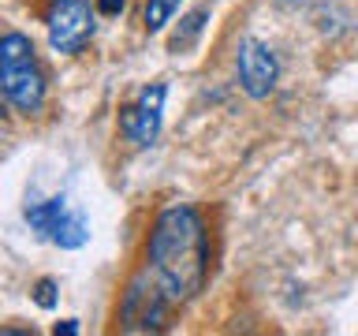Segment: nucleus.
<instances>
[{
    "instance_id": "nucleus-6",
    "label": "nucleus",
    "mask_w": 358,
    "mask_h": 336,
    "mask_svg": "<svg viewBox=\"0 0 358 336\" xmlns=\"http://www.w3.org/2000/svg\"><path fill=\"white\" fill-rule=\"evenodd\" d=\"M235 71H239V86L246 90V97L265 101L276 90L280 60H276V52L268 49L265 41L243 38L239 41V52H235Z\"/></svg>"
},
{
    "instance_id": "nucleus-9",
    "label": "nucleus",
    "mask_w": 358,
    "mask_h": 336,
    "mask_svg": "<svg viewBox=\"0 0 358 336\" xmlns=\"http://www.w3.org/2000/svg\"><path fill=\"white\" fill-rule=\"evenodd\" d=\"M34 299H38L41 310H52L56 307V280H49V276L38 280V295H34Z\"/></svg>"
},
{
    "instance_id": "nucleus-5",
    "label": "nucleus",
    "mask_w": 358,
    "mask_h": 336,
    "mask_svg": "<svg viewBox=\"0 0 358 336\" xmlns=\"http://www.w3.org/2000/svg\"><path fill=\"white\" fill-rule=\"evenodd\" d=\"M164 83H150L138 90L131 105L120 108V134L131 146H153L164 123Z\"/></svg>"
},
{
    "instance_id": "nucleus-11",
    "label": "nucleus",
    "mask_w": 358,
    "mask_h": 336,
    "mask_svg": "<svg viewBox=\"0 0 358 336\" xmlns=\"http://www.w3.org/2000/svg\"><path fill=\"white\" fill-rule=\"evenodd\" d=\"M52 332H56V336H60V332H64V336H75V332H78V321H75V318H71V321H56Z\"/></svg>"
},
{
    "instance_id": "nucleus-7",
    "label": "nucleus",
    "mask_w": 358,
    "mask_h": 336,
    "mask_svg": "<svg viewBox=\"0 0 358 336\" xmlns=\"http://www.w3.org/2000/svg\"><path fill=\"white\" fill-rule=\"evenodd\" d=\"M206 19H209V8H194V11H190V15L183 19V27H179V30L172 34L168 49H172V52H183V49H190V45H194V38L201 34V27H206Z\"/></svg>"
},
{
    "instance_id": "nucleus-4",
    "label": "nucleus",
    "mask_w": 358,
    "mask_h": 336,
    "mask_svg": "<svg viewBox=\"0 0 358 336\" xmlns=\"http://www.w3.org/2000/svg\"><path fill=\"white\" fill-rule=\"evenodd\" d=\"M45 27H49V45L52 49L71 56L94 38L97 11H94L90 0H52L49 15H45Z\"/></svg>"
},
{
    "instance_id": "nucleus-2",
    "label": "nucleus",
    "mask_w": 358,
    "mask_h": 336,
    "mask_svg": "<svg viewBox=\"0 0 358 336\" xmlns=\"http://www.w3.org/2000/svg\"><path fill=\"white\" fill-rule=\"evenodd\" d=\"M0 90L11 108H19L22 116H34L45 105V75L41 64L34 56V45L27 34L8 30L0 38Z\"/></svg>"
},
{
    "instance_id": "nucleus-3",
    "label": "nucleus",
    "mask_w": 358,
    "mask_h": 336,
    "mask_svg": "<svg viewBox=\"0 0 358 336\" xmlns=\"http://www.w3.org/2000/svg\"><path fill=\"white\" fill-rule=\"evenodd\" d=\"M22 217H27V224L41 235V239L64 246V251H78V246H86V239H90L86 213L71 209V202L64 195L45 198V202H30V206L22 209Z\"/></svg>"
},
{
    "instance_id": "nucleus-8",
    "label": "nucleus",
    "mask_w": 358,
    "mask_h": 336,
    "mask_svg": "<svg viewBox=\"0 0 358 336\" xmlns=\"http://www.w3.org/2000/svg\"><path fill=\"white\" fill-rule=\"evenodd\" d=\"M176 11H179V0H145V30L161 34Z\"/></svg>"
},
{
    "instance_id": "nucleus-1",
    "label": "nucleus",
    "mask_w": 358,
    "mask_h": 336,
    "mask_svg": "<svg viewBox=\"0 0 358 336\" xmlns=\"http://www.w3.org/2000/svg\"><path fill=\"white\" fill-rule=\"evenodd\" d=\"M209 232L194 206H168L157 213L145 262L131 276L120 302V325L127 332H161L176 307L206 288Z\"/></svg>"
},
{
    "instance_id": "nucleus-12",
    "label": "nucleus",
    "mask_w": 358,
    "mask_h": 336,
    "mask_svg": "<svg viewBox=\"0 0 358 336\" xmlns=\"http://www.w3.org/2000/svg\"><path fill=\"white\" fill-rule=\"evenodd\" d=\"M280 4H291V8H299V4H306V0H280Z\"/></svg>"
},
{
    "instance_id": "nucleus-10",
    "label": "nucleus",
    "mask_w": 358,
    "mask_h": 336,
    "mask_svg": "<svg viewBox=\"0 0 358 336\" xmlns=\"http://www.w3.org/2000/svg\"><path fill=\"white\" fill-rule=\"evenodd\" d=\"M123 8H127V0H97L101 15H123Z\"/></svg>"
}]
</instances>
